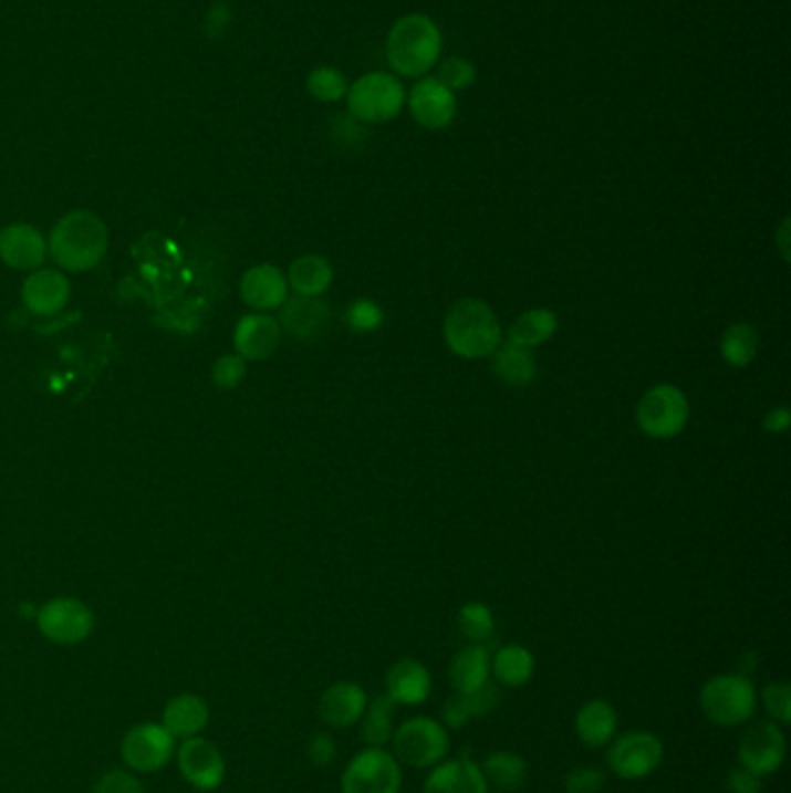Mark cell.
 Returning a JSON list of instances; mask_svg holds the SVG:
<instances>
[{
  "label": "cell",
  "mask_w": 791,
  "mask_h": 793,
  "mask_svg": "<svg viewBox=\"0 0 791 793\" xmlns=\"http://www.w3.org/2000/svg\"><path fill=\"white\" fill-rule=\"evenodd\" d=\"M209 703L200 693H177L163 708L160 724L175 735V740H188L202 735L209 727Z\"/></svg>",
  "instance_id": "22"
},
{
  "label": "cell",
  "mask_w": 791,
  "mask_h": 793,
  "mask_svg": "<svg viewBox=\"0 0 791 793\" xmlns=\"http://www.w3.org/2000/svg\"><path fill=\"white\" fill-rule=\"evenodd\" d=\"M70 300V281L61 270H35L21 285V302L35 316H54Z\"/></svg>",
  "instance_id": "19"
},
{
  "label": "cell",
  "mask_w": 791,
  "mask_h": 793,
  "mask_svg": "<svg viewBox=\"0 0 791 793\" xmlns=\"http://www.w3.org/2000/svg\"><path fill=\"white\" fill-rule=\"evenodd\" d=\"M469 719H471V710L467 706V699L462 693H455L444 706V722L450 729H462Z\"/></svg>",
  "instance_id": "44"
},
{
  "label": "cell",
  "mask_w": 791,
  "mask_h": 793,
  "mask_svg": "<svg viewBox=\"0 0 791 793\" xmlns=\"http://www.w3.org/2000/svg\"><path fill=\"white\" fill-rule=\"evenodd\" d=\"M346 109L355 122L365 126L388 124L406 105V88L393 72H367L348 84Z\"/></svg>",
  "instance_id": "4"
},
{
  "label": "cell",
  "mask_w": 791,
  "mask_h": 793,
  "mask_svg": "<svg viewBox=\"0 0 791 793\" xmlns=\"http://www.w3.org/2000/svg\"><path fill=\"white\" fill-rule=\"evenodd\" d=\"M423 793H488V780L469 759H450L435 765L423 784Z\"/></svg>",
  "instance_id": "21"
},
{
  "label": "cell",
  "mask_w": 791,
  "mask_h": 793,
  "mask_svg": "<svg viewBox=\"0 0 791 793\" xmlns=\"http://www.w3.org/2000/svg\"><path fill=\"white\" fill-rule=\"evenodd\" d=\"M344 321L353 332L370 334V332H376L383 325V321H386V314H383V309L374 300L360 298V300L348 304Z\"/></svg>",
  "instance_id": "35"
},
{
  "label": "cell",
  "mask_w": 791,
  "mask_h": 793,
  "mask_svg": "<svg viewBox=\"0 0 791 793\" xmlns=\"http://www.w3.org/2000/svg\"><path fill=\"white\" fill-rule=\"evenodd\" d=\"M606 778L602 771H596L592 765H581L573 768V771L566 775L564 780V791L566 793H599L604 789Z\"/></svg>",
  "instance_id": "40"
},
{
  "label": "cell",
  "mask_w": 791,
  "mask_h": 793,
  "mask_svg": "<svg viewBox=\"0 0 791 793\" xmlns=\"http://www.w3.org/2000/svg\"><path fill=\"white\" fill-rule=\"evenodd\" d=\"M399 761L383 748H367L351 759L342 775V793H399Z\"/></svg>",
  "instance_id": "11"
},
{
  "label": "cell",
  "mask_w": 791,
  "mask_h": 793,
  "mask_svg": "<svg viewBox=\"0 0 791 793\" xmlns=\"http://www.w3.org/2000/svg\"><path fill=\"white\" fill-rule=\"evenodd\" d=\"M664 761V742L651 731H629L611 740L608 765L620 780L651 778Z\"/></svg>",
  "instance_id": "9"
},
{
  "label": "cell",
  "mask_w": 791,
  "mask_h": 793,
  "mask_svg": "<svg viewBox=\"0 0 791 793\" xmlns=\"http://www.w3.org/2000/svg\"><path fill=\"white\" fill-rule=\"evenodd\" d=\"M367 703V693L357 682H334L321 696L319 717L332 729H346L360 722Z\"/></svg>",
  "instance_id": "20"
},
{
  "label": "cell",
  "mask_w": 791,
  "mask_h": 793,
  "mask_svg": "<svg viewBox=\"0 0 791 793\" xmlns=\"http://www.w3.org/2000/svg\"><path fill=\"white\" fill-rule=\"evenodd\" d=\"M495 678L507 687H524L534 676V655L522 645H503L490 659Z\"/></svg>",
  "instance_id": "29"
},
{
  "label": "cell",
  "mask_w": 791,
  "mask_h": 793,
  "mask_svg": "<svg viewBox=\"0 0 791 793\" xmlns=\"http://www.w3.org/2000/svg\"><path fill=\"white\" fill-rule=\"evenodd\" d=\"M110 232L107 226L86 209H75L61 216L52 228L50 249L56 264L65 272H91L107 255Z\"/></svg>",
  "instance_id": "2"
},
{
  "label": "cell",
  "mask_w": 791,
  "mask_h": 793,
  "mask_svg": "<svg viewBox=\"0 0 791 793\" xmlns=\"http://www.w3.org/2000/svg\"><path fill=\"white\" fill-rule=\"evenodd\" d=\"M444 35L435 19L412 12L399 17L386 38V59L395 77L420 80L439 63Z\"/></svg>",
  "instance_id": "1"
},
{
  "label": "cell",
  "mask_w": 791,
  "mask_h": 793,
  "mask_svg": "<svg viewBox=\"0 0 791 793\" xmlns=\"http://www.w3.org/2000/svg\"><path fill=\"white\" fill-rule=\"evenodd\" d=\"M727 791L729 793H761V778L750 773L748 768H731L727 775Z\"/></svg>",
  "instance_id": "43"
},
{
  "label": "cell",
  "mask_w": 791,
  "mask_h": 793,
  "mask_svg": "<svg viewBox=\"0 0 791 793\" xmlns=\"http://www.w3.org/2000/svg\"><path fill=\"white\" fill-rule=\"evenodd\" d=\"M397 703L388 693H381L372 703H367L365 714L360 717V735L370 744V748H383L393 738V722H395Z\"/></svg>",
  "instance_id": "31"
},
{
  "label": "cell",
  "mask_w": 791,
  "mask_h": 793,
  "mask_svg": "<svg viewBox=\"0 0 791 793\" xmlns=\"http://www.w3.org/2000/svg\"><path fill=\"white\" fill-rule=\"evenodd\" d=\"M406 105H409L414 122L431 133L446 131L458 116V95L437 77H420L406 93Z\"/></svg>",
  "instance_id": "13"
},
{
  "label": "cell",
  "mask_w": 791,
  "mask_h": 793,
  "mask_svg": "<svg viewBox=\"0 0 791 793\" xmlns=\"http://www.w3.org/2000/svg\"><path fill=\"white\" fill-rule=\"evenodd\" d=\"M306 91L311 98H316L319 103H340L346 98L348 80L340 67L319 65L309 72Z\"/></svg>",
  "instance_id": "33"
},
{
  "label": "cell",
  "mask_w": 791,
  "mask_h": 793,
  "mask_svg": "<svg viewBox=\"0 0 791 793\" xmlns=\"http://www.w3.org/2000/svg\"><path fill=\"white\" fill-rule=\"evenodd\" d=\"M247 376V359L242 355H221L211 367V383L219 390H235Z\"/></svg>",
  "instance_id": "37"
},
{
  "label": "cell",
  "mask_w": 791,
  "mask_h": 793,
  "mask_svg": "<svg viewBox=\"0 0 791 793\" xmlns=\"http://www.w3.org/2000/svg\"><path fill=\"white\" fill-rule=\"evenodd\" d=\"M699 701L712 724L733 729L752 719L757 710V691L752 680L742 672H725L704 685Z\"/></svg>",
  "instance_id": "5"
},
{
  "label": "cell",
  "mask_w": 791,
  "mask_h": 793,
  "mask_svg": "<svg viewBox=\"0 0 791 793\" xmlns=\"http://www.w3.org/2000/svg\"><path fill=\"white\" fill-rule=\"evenodd\" d=\"M462 696L467 699L471 717H483L499 706V691L490 682H486L481 689H476L471 693H462Z\"/></svg>",
  "instance_id": "42"
},
{
  "label": "cell",
  "mask_w": 791,
  "mask_h": 793,
  "mask_svg": "<svg viewBox=\"0 0 791 793\" xmlns=\"http://www.w3.org/2000/svg\"><path fill=\"white\" fill-rule=\"evenodd\" d=\"M444 342L462 359L490 357L503 342V330L495 309L478 298L455 302L444 319Z\"/></svg>",
  "instance_id": "3"
},
{
  "label": "cell",
  "mask_w": 791,
  "mask_h": 793,
  "mask_svg": "<svg viewBox=\"0 0 791 793\" xmlns=\"http://www.w3.org/2000/svg\"><path fill=\"white\" fill-rule=\"evenodd\" d=\"M177 752V740L160 722H142L126 731L122 740V759L131 773L152 775L170 763Z\"/></svg>",
  "instance_id": "8"
},
{
  "label": "cell",
  "mask_w": 791,
  "mask_h": 793,
  "mask_svg": "<svg viewBox=\"0 0 791 793\" xmlns=\"http://www.w3.org/2000/svg\"><path fill=\"white\" fill-rule=\"evenodd\" d=\"M306 754L311 759V763L314 765H330L334 759H337V744H334L332 735L327 733H316L311 735L309 744H306Z\"/></svg>",
  "instance_id": "41"
},
{
  "label": "cell",
  "mask_w": 791,
  "mask_h": 793,
  "mask_svg": "<svg viewBox=\"0 0 791 793\" xmlns=\"http://www.w3.org/2000/svg\"><path fill=\"white\" fill-rule=\"evenodd\" d=\"M759 351V332L750 323H733L719 340V355L729 367L742 369L754 363Z\"/></svg>",
  "instance_id": "30"
},
{
  "label": "cell",
  "mask_w": 791,
  "mask_h": 793,
  "mask_svg": "<svg viewBox=\"0 0 791 793\" xmlns=\"http://www.w3.org/2000/svg\"><path fill=\"white\" fill-rule=\"evenodd\" d=\"M458 627L471 643H486L495 634V615L481 601H469L458 613Z\"/></svg>",
  "instance_id": "34"
},
{
  "label": "cell",
  "mask_w": 791,
  "mask_h": 793,
  "mask_svg": "<svg viewBox=\"0 0 791 793\" xmlns=\"http://www.w3.org/2000/svg\"><path fill=\"white\" fill-rule=\"evenodd\" d=\"M437 80L452 93L465 91L476 82V65L462 56H450L439 63Z\"/></svg>",
  "instance_id": "36"
},
{
  "label": "cell",
  "mask_w": 791,
  "mask_h": 793,
  "mask_svg": "<svg viewBox=\"0 0 791 793\" xmlns=\"http://www.w3.org/2000/svg\"><path fill=\"white\" fill-rule=\"evenodd\" d=\"M481 771L488 782L501 791H516L527 782V761L513 752H495L486 759Z\"/></svg>",
  "instance_id": "32"
},
{
  "label": "cell",
  "mask_w": 791,
  "mask_h": 793,
  "mask_svg": "<svg viewBox=\"0 0 791 793\" xmlns=\"http://www.w3.org/2000/svg\"><path fill=\"white\" fill-rule=\"evenodd\" d=\"M228 21H230V8L228 6H214L207 14V21H205V31L211 35V38H219L226 29H228Z\"/></svg>",
  "instance_id": "46"
},
{
  "label": "cell",
  "mask_w": 791,
  "mask_h": 793,
  "mask_svg": "<svg viewBox=\"0 0 791 793\" xmlns=\"http://www.w3.org/2000/svg\"><path fill=\"white\" fill-rule=\"evenodd\" d=\"M91 793H144V786L135 778V773L114 768V771H107L98 782H95Z\"/></svg>",
  "instance_id": "39"
},
{
  "label": "cell",
  "mask_w": 791,
  "mask_h": 793,
  "mask_svg": "<svg viewBox=\"0 0 791 793\" xmlns=\"http://www.w3.org/2000/svg\"><path fill=\"white\" fill-rule=\"evenodd\" d=\"M40 634L56 645H80L95 627L93 611L75 596H56L38 611Z\"/></svg>",
  "instance_id": "10"
},
{
  "label": "cell",
  "mask_w": 791,
  "mask_h": 793,
  "mask_svg": "<svg viewBox=\"0 0 791 793\" xmlns=\"http://www.w3.org/2000/svg\"><path fill=\"white\" fill-rule=\"evenodd\" d=\"M689 422V399L670 383L647 390L636 404V425L647 439L668 441L683 435Z\"/></svg>",
  "instance_id": "6"
},
{
  "label": "cell",
  "mask_w": 791,
  "mask_h": 793,
  "mask_svg": "<svg viewBox=\"0 0 791 793\" xmlns=\"http://www.w3.org/2000/svg\"><path fill=\"white\" fill-rule=\"evenodd\" d=\"M288 291L291 288H288L285 274L270 262L253 264L239 281V295H242L244 304L260 311V314L281 309L288 300Z\"/></svg>",
  "instance_id": "18"
},
{
  "label": "cell",
  "mask_w": 791,
  "mask_h": 793,
  "mask_svg": "<svg viewBox=\"0 0 791 793\" xmlns=\"http://www.w3.org/2000/svg\"><path fill=\"white\" fill-rule=\"evenodd\" d=\"M50 249L42 232L29 223H12L0 230V260L10 270L17 272H35L40 270Z\"/></svg>",
  "instance_id": "17"
},
{
  "label": "cell",
  "mask_w": 791,
  "mask_h": 793,
  "mask_svg": "<svg viewBox=\"0 0 791 793\" xmlns=\"http://www.w3.org/2000/svg\"><path fill=\"white\" fill-rule=\"evenodd\" d=\"M281 325L270 314H247L239 319L232 344L237 355H242L247 363H262V359H270L279 346H281Z\"/></svg>",
  "instance_id": "16"
},
{
  "label": "cell",
  "mask_w": 791,
  "mask_h": 793,
  "mask_svg": "<svg viewBox=\"0 0 791 793\" xmlns=\"http://www.w3.org/2000/svg\"><path fill=\"white\" fill-rule=\"evenodd\" d=\"M492 372L503 383V386L511 388H527L532 386L539 374L537 357L530 348L518 346L513 342H501L497 351L490 355Z\"/></svg>",
  "instance_id": "24"
},
{
  "label": "cell",
  "mask_w": 791,
  "mask_h": 793,
  "mask_svg": "<svg viewBox=\"0 0 791 793\" xmlns=\"http://www.w3.org/2000/svg\"><path fill=\"white\" fill-rule=\"evenodd\" d=\"M288 288L300 298H321L334 281L332 262L319 253H306L293 260L288 270Z\"/></svg>",
  "instance_id": "27"
},
{
  "label": "cell",
  "mask_w": 791,
  "mask_h": 793,
  "mask_svg": "<svg viewBox=\"0 0 791 793\" xmlns=\"http://www.w3.org/2000/svg\"><path fill=\"white\" fill-rule=\"evenodd\" d=\"M175 754L181 778L194 789L209 793L226 782V759L205 735L181 740Z\"/></svg>",
  "instance_id": "12"
},
{
  "label": "cell",
  "mask_w": 791,
  "mask_h": 793,
  "mask_svg": "<svg viewBox=\"0 0 791 793\" xmlns=\"http://www.w3.org/2000/svg\"><path fill=\"white\" fill-rule=\"evenodd\" d=\"M386 687L397 706H418L429 699L431 676L425 664L416 659H399L388 670Z\"/></svg>",
  "instance_id": "23"
},
{
  "label": "cell",
  "mask_w": 791,
  "mask_h": 793,
  "mask_svg": "<svg viewBox=\"0 0 791 793\" xmlns=\"http://www.w3.org/2000/svg\"><path fill=\"white\" fill-rule=\"evenodd\" d=\"M330 306L321 298H291L281 304L279 325L293 340L302 344L319 342L321 336L330 330Z\"/></svg>",
  "instance_id": "15"
},
{
  "label": "cell",
  "mask_w": 791,
  "mask_h": 793,
  "mask_svg": "<svg viewBox=\"0 0 791 793\" xmlns=\"http://www.w3.org/2000/svg\"><path fill=\"white\" fill-rule=\"evenodd\" d=\"M617 731V712L608 701H587L575 714V733L592 750L606 748Z\"/></svg>",
  "instance_id": "26"
},
{
  "label": "cell",
  "mask_w": 791,
  "mask_h": 793,
  "mask_svg": "<svg viewBox=\"0 0 791 793\" xmlns=\"http://www.w3.org/2000/svg\"><path fill=\"white\" fill-rule=\"evenodd\" d=\"M784 757L787 740L776 722H757L740 735L738 761L759 778L773 775L784 763Z\"/></svg>",
  "instance_id": "14"
},
{
  "label": "cell",
  "mask_w": 791,
  "mask_h": 793,
  "mask_svg": "<svg viewBox=\"0 0 791 793\" xmlns=\"http://www.w3.org/2000/svg\"><path fill=\"white\" fill-rule=\"evenodd\" d=\"M761 701L778 724L791 722V687L789 682H771L761 691Z\"/></svg>",
  "instance_id": "38"
},
{
  "label": "cell",
  "mask_w": 791,
  "mask_h": 793,
  "mask_svg": "<svg viewBox=\"0 0 791 793\" xmlns=\"http://www.w3.org/2000/svg\"><path fill=\"white\" fill-rule=\"evenodd\" d=\"M490 653L481 643H471L450 659L448 678L458 693H471L490 682Z\"/></svg>",
  "instance_id": "25"
},
{
  "label": "cell",
  "mask_w": 791,
  "mask_h": 793,
  "mask_svg": "<svg viewBox=\"0 0 791 793\" xmlns=\"http://www.w3.org/2000/svg\"><path fill=\"white\" fill-rule=\"evenodd\" d=\"M789 425H791V414L787 406L771 408V411L763 418V427H766V431H771V435H782V431L789 429Z\"/></svg>",
  "instance_id": "47"
},
{
  "label": "cell",
  "mask_w": 791,
  "mask_h": 793,
  "mask_svg": "<svg viewBox=\"0 0 791 793\" xmlns=\"http://www.w3.org/2000/svg\"><path fill=\"white\" fill-rule=\"evenodd\" d=\"M787 237H789V219H784L782 226H780V230H778V244H780V253H782L784 260H789V242H787Z\"/></svg>",
  "instance_id": "48"
},
{
  "label": "cell",
  "mask_w": 791,
  "mask_h": 793,
  "mask_svg": "<svg viewBox=\"0 0 791 793\" xmlns=\"http://www.w3.org/2000/svg\"><path fill=\"white\" fill-rule=\"evenodd\" d=\"M334 137H337L342 144H346V147H353V144L363 142V137H367L365 124L355 122L351 114L337 116V122H334Z\"/></svg>",
  "instance_id": "45"
},
{
  "label": "cell",
  "mask_w": 791,
  "mask_h": 793,
  "mask_svg": "<svg viewBox=\"0 0 791 793\" xmlns=\"http://www.w3.org/2000/svg\"><path fill=\"white\" fill-rule=\"evenodd\" d=\"M558 330H560V319L553 309H545V306L527 309L511 323L507 342H513L518 346L534 351V348L543 346L545 342L553 340Z\"/></svg>",
  "instance_id": "28"
},
{
  "label": "cell",
  "mask_w": 791,
  "mask_h": 793,
  "mask_svg": "<svg viewBox=\"0 0 791 793\" xmlns=\"http://www.w3.org/2000/svg\"><path fill=\"white\" fill-rule=\"evenodd\" d=\"M395 759L412 768H431L446 759L450 740L444 724L431 717H414L393 731Z\"/></svg>",
  "instance_id": "7"
}]
</instances>
